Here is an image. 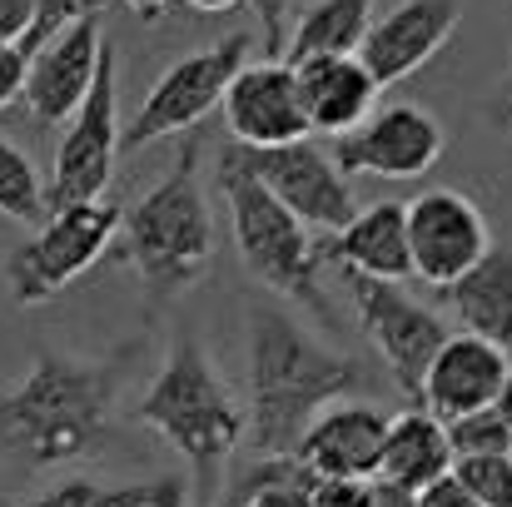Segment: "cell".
<instances>
[{
  "instance_id": "4316f807",
  "label": "cell",
  "mask_w": 512,
  "mask_h": 507,
  "mask_svg": "<svg viewBox=\"0 0 512 507\" xmlns=\"http://www.w3.org/2000/svg\"><path fill=\"white\" fill-rule=\"evenodd\" d=\"M453 478L478 507H512V453L503 458H458Z\"/></svg>"
},
{
  "instance_id": "d6a6232c",
  "label": "cell",
  "mask_w": 512,
  "mask_h": 507,
  "mask_svg": "<svg viewBox=\"0 0 512 507\" xmlns=\"http://www.w3.org/2000/svg\"><path fill=\"white\" fill-rule=\"evenodd\" d=\"M413 507H478L468 498V488L448 473V478H438L433 488H423V493H413Z\"/></svg>"
},
{
  "instance_id": "e575fe53",
  "label": "cell",
  "mask_w": 512,
  "mask_h": 507,
  "mask_svg": "<svg viewBox=\"0 0 512 507\" xmlns=\"http://www.w3.org/2000/svg\"><path fill=\"white\" fill-rule=\"evenodd\" d=\"M125 5H130L140 20H160V15L170 10V0H125Z\"/></svg>"
},
{
  "instance_id": "44dd1931",
  "label": "cell",
  "mask_w": 512,
  "mask_h": 507,
  "mask_svg": "<svg viewBox=\"0 0 512 507\" xmlns=\"http://www.w3.org/2000/svg\"><path fill=\"white\" fill-rule=\"evenodd\" d=\"M448 294L463 334H478L498 348H512V244H493Z\"/></svg>"
},
{
  "instance_id": "7a4b0ae2",
  "label": "cell",
  "mask_w": 512,
  "mask_h": 507,
  "mask_svg": "<svg viewBox=\"0 0 512 507\" xmlns=\"http://www.w3.org/2000/svg\"><path fill=\"white\" fill-rule=\"evenodd\" d=\"M368 388V368L324 348L294 314L249 304V448L259 458H294L309 423Z\"/></svg>"
},
{
  "instance_id": "8fae6325",
  "label": "cell",
  "mask_w": 512,
  "mask_h": 507,
  "mask_svg": "<svg viewBox=\"0 0 512 507\" xmlns=\"http://www.w3.org/2000/svg\"><path fill=\"white\" fill-rule=\"evenodd\" d=\"M244 165L259 174V184L289 209L299 214L314 234H339L343 224L358 214V194L348 184V174L339 169L334 150L304 140V145H284V150H244Z\"/></svg>"
},
{
  "instance_id": "9c48e42d",
  "label": "cell",
  "mask_w": 512,
  "mask_h": 507,
  "mask_svg": "<svg viewBox=\"0 0 512 507\" xmlns=\"http://www.w3.org/2000/svg\"><path fill=\"white\" fill-rule=\"evenodd\" d=\"M125 150V130H120V55L115 45H105L100 75L90 100L80 105V115L65 125L60 150H55V174H50V214L70 209V204H95L105 199L115 160Z\"/></svg>"
},
{
  "instance_id": "836d02e7",
  "label": "cell",
  "mask_w": 512,
  "mask_h": 507,
  "mask_svg": "<svg viewBox=\"0 0 512 507\" xmlns=\"http://www.w3.org/2000/svg\"><path fill=\"white\" fill-rule=\"evenodd\" d=\"M368 507H413V493H403V488H393V483L373 478V493H368Z\"/></svg>"
},
{
  "instance_id": "3957f363",
  "label": "cell",
  "mask_w": 512,
  "mask_h": 507,
  "mask_svg": "<svg viewBox=\"0 0 512 507\" xmlns=\"http://www.w3.org/2000/svg\"><path fill=\"white\" fill-rule=\"evenodd\" d=\"M135 418L184 453L199 503H214L229 478V458L249 438V408L224 383V373L214 368V358L199 348L194 334L174 338L165 368L135 403Z\"/></svg>"
},
{
  "instance_id": "5b68a950",
  "label": "cell",
  "mask_w": 512,
  "mask_h": 507,
  "mask_svg": "<svg viewBox=\"0 0 512 507\" xmlns=\"http://www.w3.org/2000/svg\"><path fill=\"white\" fill-rule=\"evenodd\" d=\"M219 194L229 204L234 249H239L244 269L264 289H274L279 299H289V304L329 319V294H324L329 244L259 184V174L244 165V150L239 145H229L219 155Z\"/></svg>"
},
{
  "instance_id": "e0dca14e",
  "label": "cell",
  "mask_w": 512,
  "mask_h": 507,
  "mask_svg": "<svg viewBox=\"0 0 512 507\" xmlns=\"http://www.w3.org/2000/svg\"><path fill=\"white\" fill-rule=\"evenodd\" d=\"M508 373V348H498L478 334H453L443 343V353L433 358L428 378H423V408L438 423H458L468 413H483V408L498 403Z\"/></svg>"
},
{
  "instance_id": "d6986e66",
  "label": "cell",
  "mask_w": 512,
  "mask_h": 507,
  "mask_svg": "<svg viewBox=\"0 0 512 507\" xmlns=\"http://www.w3.org/2000/svg\"><path fill=\"white\" fill-rule=\"evenodd\" d=\"M329 244V259L348 274H368V279H408L413 274V254H408V209L393 199H378L368 209H358Z\"/></svg>"
},
{
  "instance_id": "4fadbf2b",
  "label": "cell",
  "mask_w": 512,
  "mask_h": 507,
  "mask_svg": "<svg viewBox=\"0 0 512 507\" xmlns=\"http://www.w3.org/2000/svg\"><path fill=\"white\" fill-rule=\"evenodd\" d=\"M224 125L239 150H284L314 140L304 95H299V70L289 60H254L234 75L224 95Z\"/></svg>"
},
{
  "instance_id": "8d00e7d4",
  "label": "cell",
  "mask_w": 512,
  "mask_h": 507,
  "mask_svg": "<svg viewBox=\"0 0 512 507\" xmlns=\"http://www.w3.org/2000/svg\"><path fill=\"white\" fill-rule=\"evenodd\" d=\"M493 413L512 428V373H508V383H503V393H498V403H493Z\"/></svg>"
},
{
  "instance_id": "ac0fdd59",
  "label": "cell",
  "mask_w": 512,
  "mask_h": 507,
  "mask_svg": "<svg viewBox=\"0 0 512 507\" xmlns=\"http://www.w3.org/2000/svg\"><path fill=\"white\" fill-rule=\"evenodd\" d=\"M299 70V95H304V115L314 135H353L358 125L373 120L378 110V80L368 75V65L358 55H334V60H309L294 65Z\"/></svg>"
},
{
  "instance_id": "5bb4252c",
  "label": "cell",
  "mask_w": 512,
  "mask_h": 507,
  "mask_svg": "<svg viewBox=\"0 0 512 507\" xmlns=\"http://www.w3.org/2000/svg\"><path fill=\"white\" fill-rule=\"evenodd\" d=\"M105 20L100 15H80L75 25H65L55 40H45L30 55V80H25V110L40 125H70L80 115V105L95 90L100 60H105Z\"/></svg>"
},
{
  "instance_id": "f1b7e54d",
  "label": "cell",
  "mask_w": 512,
  "mask_h": 507,
  "mask_svg": "<svg viewBox=\"0 0 512 507\" xmlns=\"http://www.w3.org/2000/svg\"><path fill=\"white\" fill-rule=\"evenodd\" d=\"M249 10L259 15V40H264V60H284V45H289V0H249Z\"/></svg>"
},
{
  "instance_id": "603a6c76",
  "label": "cell",
  "mask_w": 512,
  "mask_h": 507,
  "mask_svg": "<svg viewBox=\"0 0 512 507\" xmlns=\"http://www.w3.org/2000/svg\"><path fill=\"white\" fill-rule=\"evenodd\" d=\"M189 503V483L179 473L160 478H140V483H90V478H70L40 498L25 503H0V507H184Z\"/></svg>"
},
{
  "instance_id": "4dcf8cb0",
  "label": "cell",
  "mask_w": 512,
  "mask_h": 507,
  "mask_svg": "<svg viewBox=\"0 0 512 507\" xmlns=\"http://www.w3.org/2000/svg\"><path fill=\"white\" fill-rule=\"evenodd\" d=\"M35 0H0V45H25L35 30Z\"/></svg>"
},
{
  "instance_id": "277c9868",
  "label": "cell",
  "mask_w": 512,
  "mask_h": 507,
  "mask_svg": "<svg viewBox=\"0 0 512 507\" xmlns=\"http://www.w3.org/2000/svg\"><path fill=\"white\" fill-rule=\"evenodd\" d=\"M199 135H189L174 155V169L125 214V254L130 269L140 274L145 304L165 309L170 299L189 294L209 259H214V219H209V199L199 184Z\"/></svg>"
},
{
  "instance_id": "30bf717a",
  "label": "cell",
  "mask_w": 512,
  "mask_h": 507,
  "mask_svg": "<svg viewBox=\"0 0 512 507\" xmlns=\"http://www.w3.org/2000/svg\"><path fill=\"white\" fill-rule=\"evenodd\" d=\"M408 209V254H413V279L433 289H453L488 249V219L463 189H423Z\"/></svg>"
},
{
  "instance_id": "7402d4cb",
  "label": "cell",
  "mask_w": 512,
  "mask_h": 507,
  "mask_svg": "<svg viewBox=\"0 0 512 507\" xmlns=\"http://www.w3.org/2000/svg\"><path fill=\"white\" fill-rule=\"evenodd\" d=\"M373 25V0H314L299 10L284 60L309 65V60H334V55H358Z\"/></svg>"
},
{
  "instance_id": "f546056e",
  "label": "cell",
  "mask_w": 512,
  "mask_h": 507,
  "mask_svg": "<svg viewBox=\"0 0 512 507\" xmlns=\"http://www.w3.org/2000/svg\"><path fill=\"white\" fill-rule=\"evenodd\" d=\"M25 80H30V50L25 45H0V110L25 100Z\"/></svg>"
},
{
  "instance_id": "6da1fadb",
  "label": "cell",
  "mask_w": 512,
  "mask_h": 507,
  "mask_svg": "<svg viewBox=\"0 0 512 507\" xmlns=\"http://www.w3.org/2000/svg\"><path fill=\"white\" fill-rule=\"evenodd\" d=\"M140 353L145 334L115 343L100 358L40 348L30 373L10 393H0V448L30 468L95 458L115 438V403Z\"/></svg>"
},
{
  "instance_id": "ba28073f",
  "label": "cell",
  "mask_w": 512,
  "mask_h": 507,
  "mask_svg": "<svg viewBox=\"0 0 512 507\" xmlns=\"http://www.w3.org/2000/svg\"><path fill=\"white\" fill-rule=\"evenodd\" d=\"M339 279L348 289V299H353V314H358L363 334L373 338V348L383 353L393 383L403 388V398L413 408H423V378H428L433 358L443 353V343L453 338L443 314H433L428 304L403 294V284L348 274V269H339Z\"/></svg>"
},
{
  "instance_id": "2e32d148",
  "label": "cell",
  "mask_w": 512,
  "mask_h": 507,
  "mask_svg": "<svg viewBox=\"0 0 512 507\" xmlns=\"http://www.w3.org/2000/svg\"><path fill=\"white\" fill-rule=\"evenodd\" d=\"M458 20H463L458 0H398L393 10L373 15L358 60L368 65V75L378 85H398V80L418 75L453 40Z\"/></svg>"
},
{
  "instance_id": "d4e9b609",
  "label": "cell",
  "mask_w": 512,
  "mask_h": 507,
  "mask_svg": "<svg viewBox=\"0 0 512 507\" xmlns=\"http://www.w3.org/2000/svg\"><path fill=\"white\" fill-rule=\"evenodd\" d=\"M224 507H314V478L294 458H264V468L234 483Z\"/></svg>"
},
{
  "instance_id": "cb8c5ba5",
  "label": "cell",
  "mask_w": 512,
  "mask_h": 507,
  "mask_svg": "<svg viewBox=\"0 0 512 507\" xmlns=\"http://www.w3.org/2000/svg\"><path fill=\"white\" fill-rule=\"evenodd\" d=\"M0 214L25 229H40L50 219V189L40 184V169L5 135H0Z\"/></svg>"
},
{
  "instance_id": "7c38bea8",
  "label": "cell",
  "mask_w": 512,
  "mask_h": 507,
  "mask_svg": "<svg viewBox=\"0 0 512 507\" xmlns=\"http://www.w3.org/2000/svg\"><path fill=\"white\" fill-rule=\"evenodd\" d=\"M448 130L438 125L433 110L403 100V105H378L368 125L334 140V160L343 174H373V179H418L443 160Z\"/></svg>"
},
{
  "instance_id": "ffe728a7",
  "label": "cell",
  "mask_w": 512,
  "mask_h": 507,
  "mask_svg": "<svg viewBox=\"0 0 512 507\" xmlns=\"http://www.w3.org/2000/svg\"><path fill=\"white\" fill-rule=\"evenodd\" d=\"M453 443H448V423H438L428 408H408L398 418H388V438H383V463L378 478L403 488V493H423L438 478L453 473Z\"/></svg>"
},
{
  "instance_id": "9a60e30c",
  "label": "cell",
  "mask_w": 512,
  "mask_h": 507,
  "mask_svg": "<svg viewBox=\"0 0 512 507\" xmlns=\"http://www.w3.org/2000/svg\"><path fill=\"white\" fill-rule=\"evenodd\" d=\"M383 438H388L383 408L363 398H343L309 423L294 463L319 483H373L383 463Z\"/></svg>"
},
{
  "instance_id": "83f0119b",
  "label": "cell",
  "mask_w": 512,
  "mask_h": 507,
  "mask_svg": "<svg viewBox=\"0 0 512 507\" xmlns=\"http://www.w3.org/2000/svg\"><path fill=\"white\" fill-rule=\"evenodd\" d=\"M40 10H35V30H30V40H25V50L35 55L45 40H55L65 25H75L80 15H105V5L110 0H35Z\"/></svg>"
},
{
  "instance_id": "d590c367",
  "label": "cell",
  "mask_w": 512,
  "mask_h": 507,
  "mask_svg": "<svg viewBox=\"0 0 512 507\" xmlns=\"http://www.w3.org/2000/svg\"><path fill=\"white\" fill-rule=\"evenodd\" d=\"M189 10H199V15H224V10H234V5H244V0H184Z\"/></svg>"
},
{
  "instance_id": "8992f818",
  "label": "cell",
  "mask_w": 512,
  "mask_h": 507,
  "mask_svg": "<svg viewBox=\"0 0 512 507\" xmlns=\"http://www.w3.org/2000/svg\"><path fill=\"white\" fill-rule=\"evenodd\" d=\"M120 224H125V214L110 199L55 209L25 244H15L5 254V279H10L15 304L20 309H40L55 294H65L80 274H90L100 264V254L110 249Z\"/></svg>"
},
{
  "instance_id": "52a82bcc",
  "label": "cell",
  "mask_w": 512,
  "mask_h": 507,
  "mask_svg": "<svg viewBox=\"0 0 512 507\" xmlns=\"http://www.w3.org/2000/svg\"><path fill=\"white\" fill-rule=\"evenodd\" d=\"M244 65H249V35H224L204 50L179 55L140 100V110L125 130V155H135L155 140H170V135H189L204 115L224 110V95Z\"/></svg>"
},
{
  "instance_id": "484cf974",
  "label": "cell",
  "mask_w": 512,
  "mask_h": 507,
  "mask_svg": "<svg viewBox=\"0 0 512 507\" xmlns=\"http://www.w3.org/2000/svg\"><path fill=\"white\" fill-rule=\"evenodd\" d=\"M448 443H453V458H503L512 453V428L493 408H483L448 423Z\"/></svg>"
},
{
  "instance_id": "1f68e13d",
  "label": "cell",
  "mask_w": 512,
  "mask_h": 507,
  "mask_svg": "<svg viewBox=\"0 0 512 507\" xmlns=\"http://www.w3.org/2000/svg\"><path fill=\"white\" fill-rule=\"evenodd\" d=\"M508 15H512V0H508ZM483 120H488L498 135H508V140H512V65H508V75L498 80V90L488 95V105H483Z\"/></svg>"
}]
</instances>
